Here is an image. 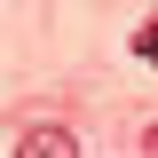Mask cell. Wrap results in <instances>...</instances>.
<instances>
[{
	"label": "cell",
	"instance_id": "obj_1",
	"mask_svg": "<svg viewBox=\"0 0 158 158\" xmlns=\"http://www.w3.org/2000/svg\"><path fill=\"white\" fill-rule=\"evenodd\" d=\"M16 158H79V142H71V127H32L16 142Z\"/></svg>",
	"mask_w": 158,
	"mask_h": 158
},
{
	"label": "cell",
	"instance_id": "obj_3",
	"mask_svg": "<svg viewBox=\"0 0 158 158\" xmlns=\"http://www.w3.org/2000/svg\"><path fill=\"white\" fill-rule=\"evenodd\" d=\"M142 150H150V158H158V127H150V135H142Z\"/></svg>",
	"mask_w": 158,
	"mask_h": 158
},
{
	"label": "cell",
	"instance_id": "obj_2",
	"mask_svg": "<svg viewBox=\"0 0 158 158\" xmlns=\"http://www.w3.org/2000/svg\"><path fill=\"white\" fill-rule=\"evenodd\" d=\"M135 56H142V63L158 71V24H142V32H135Z\"/></svg>",
	"mask_w": 158,
	"mask_h": 158
}]
</instances>
